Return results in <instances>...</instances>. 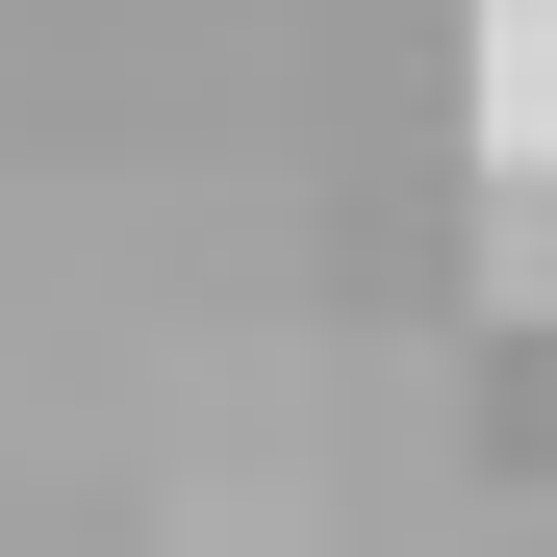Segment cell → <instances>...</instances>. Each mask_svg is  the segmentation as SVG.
<instances>
[{
    "label": "cell",
    "mask_w": 557,
    "mask_h": 557,
    "mask_svg": "<svg viewBox=\"0 0 557 557\" xmlns=\"http://www.w3.org/2000/svg\"><path fill=\"white\" fill-rule=\"evenodd\" d=\"M456 228H482V305L557 330V177H456Z\"/></svg>",
    "instance_id": "6da1fadb"
},
{
    "label": "cell",
    "mask_w": 557,
    "mask_h": 557,
    "mask_svg": "<svg viewBox=\"0 0 557 557\" xmlns=\"http://www.w3.org/2000/svg\"><path fill=\"white\" fill-rule=\"evenodd\" d=\"M482 406H507V456H557V330H507V355H482Z\"/></svg>",
    "instance_id": "7a4b0ae2"
}]
</instances>
